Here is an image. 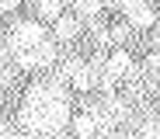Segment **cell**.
<instances>
[{"mask_svg":"<svg viewBox=\"0 0 160 139\" xmlns=\"http://www.w3.org/2000/svg\"><path fill=\"white\" fill-rule=\"evenodd\" d=\"M52 59H56V45L45 42V38L38 45H32V49L18 52V66L21 70H45V66H52Z\"/></svg>","mask_w":160,"mask_h":139,"instance_id":"6da1fadb","label":"cell"},{"mask_svg":"<svg viewBox=\"0 0 160 139\" xmlns=\"http://www.w3.org/2000/svg\"><path fill=\"white\" fill-rule=\"evenodd\" d=\"M42 38H45V32H42V24H38V21H21V24H14V28H11L7 45H11L14 52H21V49L38 45Z\"/></svg>","mask_w":160,"mask_h":139,"instance_id":"7a4b0ae2","label":"cell"},{"mask_svg":"<svg viewBox=\"0 0 160 139\" xmlns=\"http://www.w3.org/2000/svg\"><path fill=\"white\" fill-rule=\"evenodd\" d=\"M125 21H129V28H150L157 21V14H153V7L146 4V0H139V4H132L125 11Z\"/></svg>","mask_w":160,"mask_h":139,"instance_id":"3957f363","label":"cell"},{"mask_svg":"<svg viewBox=\"0 0 160 139\" xmlns=\"http://www.w3.org/2000/svg\"><path fill=\"white\" fill-rule=\"evenodd\" d=\"M77 136H94L98 129H101V118H98V108H87L84 115H77Z\"/></svg>","mask_w":160,"mask_h":139,"instance_id":"277c9868","label":"cell"},{"mask_svg":"<svg viewBox=\"0 0 160 139\" xmlns=\"http://www.w3.org/2000/svg\"><path fill=\"white\" fill-rule=\"evenodd\" d=\"M77 35H80V24H77V17L59 14V17H56V38H59V42H73Z\"/></svg>","mask_w":160,"mask_h":139,"instance_id":"5b68a950","label":"cell"},{"mask_svg":"<svg viewBox=\"0 0 160 139\" xmlns=\"http://www.w3.org/2000/svg\"><path fill=\"white\" fill-rule=\"evenodd\" d=\"M63 4H66V0H35L38 14H42V17H52V21L63 14Z\"/></svg>","mask_w":160,"mask_h":139,"instance_id":"8992f818","label":"cell"},{"mask_svg":"<svg viewBox=\"0 0 160 139\" xmlns=\"http://www.w3.org/2000/svg\"><path fill=\"white\" fill-rule=\"evenodd\" d=\"M70 4H77V11L80 14H87V17H94L101 7H104V0H70Z\"/></svg>","mask_w":160,"mask_h":139,"instance_id":"52a82bcc","label":"cell"},{"mask_svg":"<svg viewBox=\"0 0 160 139\" xmlns=\"http://www.w3.org/2000/svg\"><path fill=\"white\" fill-rule=\"evenodd\" d=\"M18 4H21V0H0V7H4V11H14Z\"/></svg>","mask_w":160,"mask_h":139,"instance_id":"ba28073f","label":"cell"},{"mask_svg":"<svg viewBox=\"0 0 160 139\" xmlns=\"http://www.w3.org/2000/svg\"><path fill=\"white\" fill-rule=\"evenodd\" d=\"M7 59V45H0V63H4Z\"/></svg>","mask_w":160,"mask_h":139,"instance_id":"9c48e42d","label":"cell"},{"mask_svg":"<svg viewBox=\"0 0 160 139\" xmlns=\"http://www.w3.org/2000/svg\"><path fill=\"white\" fill-rule=\"evenodd\" d=\"M66 4H70V0H66Z\"/></svg>","mask_w":160,"mask_h":139,"instance_id":"30bf717a","label":"cell"}]
</instances>
